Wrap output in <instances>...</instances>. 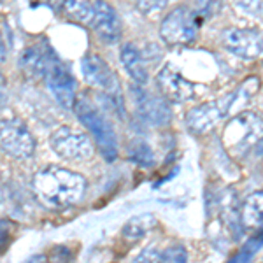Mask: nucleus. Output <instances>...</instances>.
<instances>
[{"instance_id": "nucleus-1", "label": "nucleus", "mask_w": 263, "mask_h": 263, "mask_svg": "<svg viewBox=\"0 0 263 263\" xmlns=\"http://www.w3.org/2000/svg\"><path fill=\"white\" fill-rule=\"evenodd\" d=\"M33 192L54 209H65L81 202L86 192V179L69 168L49 165L33 177Z\"/></svg>"}, {"instance_id": "nucleus-2", "label": "nucleus", "mask_w": 263, "mask_h": 263, "mask_svg": "<svg viewBox=\"0 0 263 263\" xmlns=\"http://www.w3.org/2000/svg\"><path fill=\"white\" fill-rule=\"evenodd\" d=\"M263 139V120L251 111L233 116L224 125L223 146L237 158L244 156L251 147L258 146Z\"/></svg>"}, {"instance_id": "nucleus-3", "label": "nucleus", "mask_w": 263, "mask_h": 263, "mask_svg": "<svg viewBox=\"0 0 263 263\" xmlns=\"http://www.w3.org/2000/svg\"><path fill=\"white\" fill-rule=\"evenodd\" d=\"M76 114L79 121L86 126V130L91 134L93 141L100 147L102 155L107 162H114L118 156V139L116 132L107 118L88 100H78L74 105Z\"/></svg>"}, {"instance_id": "nucleus-4", "label": "nucleus", "mask_w": 263, "mask_h": 263, "mask_svg": "<svg viewBox=\"0 0 263 263\" xmlns=\"http://www.w3.org/2000/svg\"><path fill=\"white\" fill-rule=\"evenodd\" d=\"M198 16L186 6H179L165 16L160 35L171 46H188L197 39Z\"/></svg>"}, {"instance_id": "nucleus-5", "label": "nucleus", "mask_w": 263, "mask_h": 263, "mask_svg": "<svg viewBox=\"0 0 263 263\" xmlns=\"http://www.w3.org/2000/svg\"><path fill=\"white\" fill-rule=\"evenodd\" d=\"M51 149L63 160H88L93 155V142L84 132L60 126L49 137Z\"/></svg>"}, {"instance_id": "nucleus-6", "label": "nucleus", "mask_w": 263, "mask_h": 263, "mask_svg": "<svg viewBox=\"0 0 263 263\" xmlns=\"http://www.w3.org/2000/svg\"><path fill=\"white\" fill-rule=\"evenodd\" d=\"M233 100H235V93L223 97L219 100L207 102V104H202L198 107H193L186 114L188 128L195 132V134H209L211 130H214L223 121V118L232 109Z\"/></svg>"}, {"instance_id": "nucleus-7", "label": "nucleus", "mask_w": 263, "mask_h": 263, "mask_svg": "<svg viewBox=\"0 0 263 263\" xmlns=\"http://www.w3.org/2000/svg\"><path fill=\"white\" fill-rule=\"evenodd\" d=\"M0 126H2L0 142H2L4 153L18 160L30 158L35 151V141L27 125L16 118H4Z\"/></svg>"}, {"instance_id": "nucleus-8", "label": "nucleus", "mask_w": 263, "mask_h": 263, "mask_svg": "<svg viewBox=\"0 0 263 263\" xmlns=\"http://www.w3.org/2000/svg\"><path fill=\"white\" fill-rule=\"evenodd\" d=\"M46 81H48L49 90L53 91V95L57 97V100L60 102L63 107L70 109L76 105V91H78V83L72 78L65 65L60 62V58L57 57V53L53 54L46 72Z\"/></svg>"}, {"instance_id": "nucleus-9", "label": "nucleus", "mask_w": 263, "mask_h": 263, "mask_svg": "<svg viewBox=\"0 0 263 263\" xmlns=\"http://www.w3.org/2000/svg\"><path fill=\"white\" fill-rule=\"evenodd\" d=\"M81 70L88 84L104 90L112 99L120 97V81L111 70V67L99 54H86L81 62Z\"/></svg>"}, {"instance_id": "nucleus-10", "label": "nucleus", "mask_w": 263, "mask_h": 263, "mask_svg": "<svg viewBox=\"0 0 263 263\" xmlns=\"http://www.w3.org/2000/svg\"><path fill=\"white\" fill-rule=\"evenodd\" d=\"M221 42L235 57L253 60L263 49V37L258 30L251 28H228L223 32Z\"/></svg>"}, {"instance_id": "nucleus-11", "label": "nucleus", "mask_w": 263, "mask_h": 263, "mask_svg": "<svg viewBox=\"0 0 263 263\" xmlns=\"http://www.w3.org/2000/svg\"><path fill=\"white\" fill-rule=\"evenodd\" d=\"M160 91L172 102H188L195 97V84L184 78L171 63L163 65L156 76Z\"/></svg>"}, {"instance_id": "nucleus-12", "label": "nucleus", "mask_w": 263, "mask_h": 263, "mask_svg": "<svg viewBox=\"0 0 263 263\" xmlns=\"http://www.w3.org/2000/svg\"><path fill=\"white\" fill-rule=\"evenodd\" d=\"M90 25L105 42H116L121 37V20L116 9L105 0H93Z\"/></svg>"}, {"instance_id": "nucleus-13", "label": "nucleus", "mask_w": 263, "mask_h": 263, "mask_svg": "<svg viewBox=\"0 0 263 263\" xmlns=\"http://www.w3.org/2000/svg\"><path fill=\"white\" fill-rule=\"evenodd\" d=\"M132 95L135 99V105H137L139 114L151 125L156 126H163L168 125L172 120V111L163 99L153 95V93L142 90V88L135 86L132 90Z\"/></svg>"}, {"instance_id": "nucleus-14", "label": "nucleus", "mask_w": 263, "mask_h": 263, "mask_svg": "<svg viewBox=\"0 0 263 263\" xmlns=\"http://www.w3.org/2000/svg\"><path fill=\"white\" fill-rule=\"evenodd\" d=\"M54 51L51 49V46H46L44 49L41 46H30L21 53L20 57V67L27 72L30 78H46L49 62L53 58Z\"/></svg>"}, {"instance_id": "nucleus-15", "label": "nucleus", "mask_w": 263, "mask_h": 263, "mask_svg": "<svg viewBox=\"0 0 263 263\" xmlns=\"http://www.w3.org/2000/svg\"><path fill=\"white\" fill-rule=\"evenodd\" d=\"M240 223L249 230L263 228V192H254L244 200L240 209Z\"/></svg>"}, {"instance_id": "nucleus-16", "label": "nucleus", "mask_w": 263, "mask_h": 263, "mask_svg": "<svg viewBox=\"0 0 263 263\" xmlns=\"http://www.w3.org/2000/svg\"><path fill=\"white\" fill-rule=\"evenodd\" d=\"M121 62L128 76L134 79V83H137L139 86L147 83V69L142 62L141 53L134 44H125L121 48Z\"/></svg>"}, {"instance_id": "nucleus-17", "label": "nucleus", "mask_w": 263, "mask_h": 263, "mask_svg": "<svg viewBox=\"0 0 263 263\" xmlns=\"http://www.w3.org/2000/svg\"><path fill=\"white\" fill-rule=\"evenodd\" d=\"M155 224H156V219L153 214L149 213L137 214L123 224L121 235H123V239H126V240H139V239H142L144 235H147V233L155 228Z\"/></svg>"}, {"instance_id": "nucleus-18", "label": "nucleus", "mask_w": 263, "mask_h": 263, "mask_svg": "<svg viewBox=\"0 0 263 263\" xmlns=\"http://www.w3.org/2000/svg\"><path fill=\"white\" fill-rule=\"evenodd\" d=\"M63 11L79 23H90L93 2L91 0H63Z\"/></svg>"}, {"instance_id": "nucleus-19", "label": "nucleus", "mask_w": 263, "mask_h": 263, "mask_svg": "<svg viewBox=\"0 0 263 263\" xmlns=\"http://www.w3.org/2000/svg\"><path fill=\"white\" fill-rule=\"evenodd\" d=\"M261 248H263V228L254 237H251V239L235 253V256L227 263H251L253 256L260 251Z\"/></svg>"}, {"instance_id": "nucleus-20", "label": "nucleus", "mask_w": 263, "mask_h": 263, "mask_svg": "<svg viewBox=\"0 0 263 263\" xmlns=\"http://www.w3.org/2000/svg\"><path fill=\"white\" fill-rule=\"evenodd\" d=\"M128 160L141 167H151L155 163V155H153L149 144L142 141H134L128 146Z\"/></svg>"}, {"instance_id": "nucleus-21", "label": "nucleus", "mask_w": 263, "mask_h": 263, "mask_svg": "<svg viewBox=\"0 0 263 263\" xmlns=\"http://www.w3.org/2000/svg\"><path fill=\"white\" fill-rule=\"evenodd\" d=\"M134 263H171V258H168L167 253L147 248V249H144L142 253L137 254V258L134 260Z\"/></svg>"}, {"instance_id": "nucleus-22", "label": "nucleus", "mask_w": 263, "mask_h": 263, "mask_svg": "<svg viewBox=\"0 0 263 263\" xmlns=\"http://www.w3.org/2000/svg\"><path fill=\"white\" fill-rule=\"evenodd\" d=\"M135 2H137V9L144 16H156L167 6V0H135Z\"/></svg>"}, {"instance_id": "nucleus-23", "label": "nucleus", "mask_w": 263, "mask_h": 263, "mask_svg": "<svg viewBox=\"0 0 263 263\" xmlns=\"http://www.w3.org/2000/svg\"><path fill=\"white\" fill-rule=\"evenodd\" d=\"M237 9L249 16H261L263 14V0H233Z\"/></svg>"}, {"instance_id": "nucleus-24", "label": "nucleus", "mask_w": 263, "mask_h": 263, "mask_svg": "<svg viewBox=\"0 0 263 263\" xmlns=\"http://www.w3.org/2000/svg\"><path fill=\"white\" fill-rule=\"evenodd\" d=\"M171 263H188V253L182 246H176V248L168 249L167 251Z\"/></svg>"}, {"instance_id": "nucleus-25", "label": "nucleus", "mask_w": 263, "mask_h": 263, "mask_svg": "<svg viewBox=\"0 0 263 263\" xmlns=\"http://www.w3.org/2000/svg\"><path fill=\"white\" fill-rule=\"evenodd\" d=\"M33 7H51L53 11H58L60 7H63V0H30Z\"/></svg>"}, {"instance_id": "nucleus-26", "label": "nucleus", "mask_w": 263, "mask_h": 263, "mask_svg": "<svg viewBox=\"0 0 263 263\" xmlns=\"http://www.w3.org/2000/svg\"><path fill=\"white\" fill-rule=\"evenodd\" d=\"M23 263H49V260L44 256V254H35V256L28 258V260L23 261Z\"/></svg>"}, {"instance_id": "nucleus-27", "label": "nucleus", "mask_w": 263, "mask_h": 263, "mask_svg": "<svg viewBox=\"0 0 263 263\" xmlns=\"http://www.w3.org/2000/svg\"><path fill=\"white\" fill-rule=\"evenodd\" d=\"M256 153H258V155H261V153H263V139H261V141H260V142H258Z\"/></svg>"}]
</instances>
